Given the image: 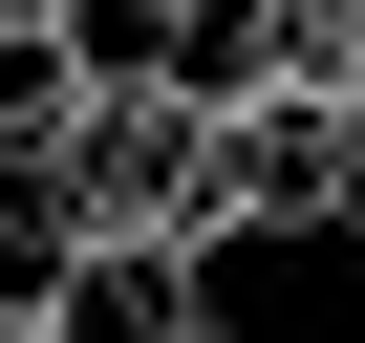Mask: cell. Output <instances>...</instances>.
<instances>
[{
  "mask_svg": "<svg viewBox=\"0 0 365 343\" xmlns=\"http://www.w3.org/2000/svg\"><path fill=\"white\" fill-rule=\"evenodd\" d=\"M0 343H43V322H0Z\"/></svg>",
  "mask_w": 365,
  "mask_h": 343,
  "instance_id": "6",
  "label": "cell"
},
{
  "mask_svg": "<svg viewBox=\"0 0 365 343\" xmlns=\"http://www.w3.org/2000/svg\"><path fill=\"white\" fill-rule=\"evenodd\" d=\"M215 236H344V86H215Z\"/></svg>",
  "mask_w": 365,
  "mask_h": 343,
  "instance_id": "1",
  "label": "cell"
},
{
  "mask_svg": "<svg viewBox=\"0 0 365 343\" xmlns=\"http://www.w3.org/2000/svg\"><path fill=\"white\" fill-rule=\"evenodd\" d=\"M344 107H365V86H344Z\"/></svg>",
  "mask_w": 365,
  "mask_h": 343,
  "instance_id": "7",
  "label": "cell"
},
{
  "mask_svg": "<svg viewBox=\"0 0 365 343\" xmlns=\"http://www.w3.org/2000/svg\"><path fill=\"white\" fill-rule=\"evenodd\" d=\"M43 258H65V236H43L22 194H0V322H43Z\"/></svg>",
  "mask_w": 365,
  "mask_h": 343,
  "instance_id": "4",
  "label": "cell"
},
{
  "mask_svg": "<svg viewBox=\"0 0 365 343\" xmlns=\"http://www.w3.org/2000/svg\"><path fill=\"white\" fill-rule=\"evenodd\" d=\"M65 129H86V43L65 22H0V194H43Z\"/></svg>",
  "mask_w": 365,
  "mask_h": 343,
  "instance_id": "3",
  "label": "cell"
},
{
  "mask_svg": "<svg viewBox=\"0 0 365 343\" xmlns=\"http://www.w3.org/2000/svg\"><path fill=\"white\" fill-rule=\"evenodd\" d=\"M43 343H237L194 236H65L43 258Z\"/></svg>",
  "mask_w": 365,
  "mask_h": 343,
  "instance_id": "2",
  "label": "cell"
},
{
  "mask_svg": "<svg viewBox=\"0 0 365 343\" xmlns=\"http://www.w3.org/2000/svg\"><path fill=\"white\" fill-rule=\"evenodd\" d=\"M0 22H65V0H0Z\"/></svg>",
  "mask_w": 365,
  "mask_h": 343,
  "instance_id": "5",
  "label": "cell"
}]
</instances>
